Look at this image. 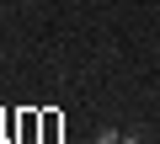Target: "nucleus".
Returning a JSON list of instances; mask_svg holds the SVG:
<instances>
[{
  "label": "nucleus",
  "instance_id": "1",
  "mask_svg": "<svg viewBox=\"0 0 160 144\" xmlns=\"http://www.w3.org/2000/svg\"><path fill=\"white\" fill-rule=\"evenodd\" d=\"M38 123H43V139H38V144H59V133H64V112L38 107Z\"/></svg>",
  "mask_w": 160,
  "mask_h": 144
},
{
  "label": "nucleus",
  "instance_id": "2",
  "mask_svg": "<svg viewBox=\"0 0 160 144\" xmlns=\"http://www.w3.org/2000/svg\"><path fill=\"white\" fill-rule=\"evenodd\" d=\"M43 139V123H38V107H27L22 112V144H38Z\"/></svg>",
  "mask_w": 160,
  "mask_h": 144
},
{
  "label": "nucleus",
  "instance_id": "6",
  "mask_svg": "<svg viewBox=\"0 0 160 144\" xmlns=\"http://www.w3.org/2000/svg\"><path fill=\"white\" fill-rule=\"evenodd\" d=\"M0 133H6V123H0Z\"/></svg>",
  "mask_w": 160,
  "mask_h": 144
},
{
  "label": "nucleus",
  "instance_id": "5",
  "mask_svg": "<svg viewBox=\"0 0 160 144\" xmlns=\"http://www.w3.org/2000/svg\"><path fill=\"white\" fill-rule=\"evenodd\" d=\"M118 144H139V139H133V133H123V139H118Z\"/></svg>",
  "mask_w": 160,
  "mask_h": 144
},
{
  "label": "nucleus",
  "instance_id": "4",
  "mask_svg": "<svg viewBox=\"0 0 160 144\" xmlns=\"http://www.w3.org/2000/svg\"><path fill=\"white\" fill-rule=\"evenodd\" d=\"M118 139H123L118 128H102V133H96V144H118Z\"/></svg>",
  "mask_w": 160,
  "mask_h": 144
},
{
  "label": "nucleus",
  "instance_id": "3",
  "mask_svg": "<svg viewBox=\"0 0 160 144\" xmlns=\"http://www.w3.org/2000/svg\"><path fill=\"white\" fill-rule=\"evenodd\" d=\"M0 123H6V133H0V139H22V112H16V107L0 112Z\"/></svg>",
  "mask_w": 160,
  "mask_h": 144
}]
</instances>
